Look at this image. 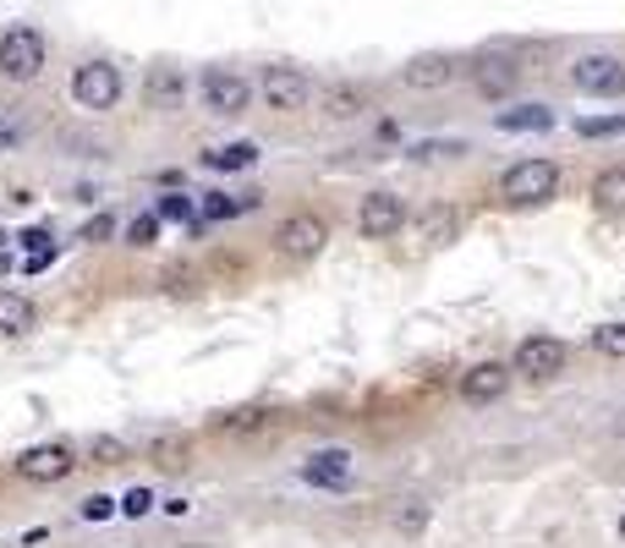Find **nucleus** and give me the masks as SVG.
Here are the masks:
<instances>
[{
	"label": "nucleus",
	"instance_id": "nucleus-1",
	"mask_svg": "<svg viewBox=\"0 0 625 548\" xmlns=\"http://www.w3.org/2000/svg\"><path fill=\"white\" fill-rule=\"evenodd\" d=\"M554 192H560V165L543 159V154L516 159V165L494 181V198H499L505 209H538V203H549Z\"/></svg>",
	"mask_w": 625,
	"mask_h": 548
},
{
	"label": "nucleus",
	"instance_id": "nucleus-2",
	"mask_svg": "<svg viewBox=\"0 0 625 548\" xmlns=\"http://www.w3.org/2000/svg\"><path fill=\"white\" fill-rule=\"evenodd\" d=\"M39 66H44V33L28 28V22L6 28V33H0V77H11V83H33Z\"/></svg>",
	"mask_w": 625,
	"mask_h": 548
},
{
	"label": "nucleus",
	"instance_id": "nucleus-3",
	"mask_svg": "<svg viewBox=\"0 0 625 548\" xmlns=\"http://www.w3.org/2000/svg\"><path fill=\"white\" fill-rule=\"evenodd\" d=\"M571 83H576V94H587V99H621L625 94V61L621 55H610V50L576 55V61H571Z\"/></svg>",
	"mask_w": 625,
	"mask_h": 548
},
{
	"label": "nucleus",
	"instance_id": "nucleus-4",
	"mask_svg": "<svg viewBox=\"0 0 625 548\" xmlns=\"http://www.w3.org/2000/svg\"><path fill=\"white\" fill-rule=\"evenodd\" d=\"M198 99H203L209 116H242L253 105V83L242 72H231V66H209L198 77Z\"/></svg>",
	"mask_w": 625,
	"mask_h": 548
},
{
	"label": "nucleus",
	"instance_id": "nucleus-5",
	"mask_svg": "<svg viewBox=\"0 0 625 548\" xmlns=\"http://www.w3.org/2000/svg\"><path fill=\"white\" fill-rule=\"evenodd\" d=\"M324 242H329V225L318 220V214H286L280 220V231H275V253L280 259H292V264H308V259H318L324 253Z\"/></svg>",
	"mask_w": 625,
	"mask_h": 548
},
{
	"label": "nucleus",
	"instance_id": "nucleus-6",
	"mask_svg": "<svg viewBox=\"0 0 625 548\" xmlns=\"http://www.w3.org/2000/svg\"><path fill=\"white\" fill-rule=\"evenodd\" d=\"M72 99H77L83 110H110V105L121 99V66H110V61H83V66L72 72Z\"/></svg>",
	"mask_w": 625,
	"mask_h": 548
},
{
	"label": "nucleus",
	"instance_id": "nucleus-7",
	"mask_svg": "<svg viewBox=\"0 0 625 548\" xmlns=\"http://www.w3.org/2000/svg\"><path fill=\"white\" fill-rule=\"evenodd\" d=\"M401 225H406V198L401 192H368L362 203H357V231L368 236V242H390V236H401Z\"/></svg>",
	"mask_w": 625,
	"mask_h": 548
},
{
	"label": "nucleus",
	"instance_id": "nucleus-8",
	"mask_svg": "<svg viewBox=\"0 0 625 548\" xmlns=\"http://www.w3.org/2000/svg\"><path fill=\"white\" fill-rule=\"evenodd\" d=\"M472 88H477L483 99H510V94L521 88V61L505 55V50H483V55L472 61Z\"/></svg>",
	"mask_w": 625,
	"mask_h": 548
},
{
	"label": "nucleus",
	"instance_id": "nucleus-9",
	"mask_svg": "<svg viewBox=\"0 0 625 548\" xmlns=\"http://www.w3.org/2000/svg\"><path fill=\"white\" fill-rule=\"evenodd\" d=\"M565 362H571V346H565L560 335H527V340L516 346V373H521V379H538V384H543V379H554Z\"/></svg>",
	"mask_w": 625,
	"mask_h": 548
},
{
	"label": "nucleus",
	"instance_id": "nucleus-10",
	"mask_svg": "<svg viewBox=\"0 0 625 548\" xmlns=\"http://www.w3.org/2000/svg\"><path fill=\"white\" fill-rule=\"evenodd\" d=\"M77 472V450L72 444H33V450H22L17 455V477H28V483H61V477H72Z\"/></svg>",
	"mask_w": 625,
	"mask_h": 548
},
{
	"label": "nucleus",
	"instance_id": "nucleus-11",
	"mask_svg": "<svg viewBox=\"0 0 625 548\" xmlns=\"http://www.w3.org/2000/svg\"><path fill=\"white\" fill-rule=\"evenodd\" d=\"M258 94H264L269 110H303L312 99V83L308 72H297V66H264L258 72Z\"/></svg>",
	"mask_w": 625,
	"mask_h": 548
},
{
	"label": "nucleus",
	"instance_id": "nucleus-12",
	"mask_svg": "<svg viewBox=\"0 0 625 548\" xmlns=\"http://www.w3.org/2000/svg\"><path fill=\"white\" fill-rule=\"evenodd\" d=\"M456 55H445V50H428V55H412L406 66H401V83L412 88V94H439V88H451L456 83Z\"/></svg>",
	"mask_w": 625,
	"mask_h": 548
},
{
	"label": "nucleus",
	"instance_id": "nucleus-13",
	"mask_svg": "<svg viewBox=\"0 0 625 548\" xmlns=\"http://www.w3.org/2000/svg\"><path fill=\"white\" fill-rule=\"evenodd\" d=\"M462 225H467V214L456 203H428L417 214V242L423 247H451V242H462Z\"/></svg>",
	"mask_w": 625,
	"mask_h": 548
},
{
	"label": "nucleus",
	"instance_id": "nucleus-14",
	"mask_svg": "<svg viewBox=\"0 0 625 548\" xmlns=\"http://www.w3.org/2000/svg\"><path fill=\"white\" fill-rule=\"evenodd\" d=\"M510 390V368L505 362H477L472 373H462V401L467 407H494Z\"/></svg>",
	"mask_w": 625,
	"mask_h": 548
},
{
	"label": "nucleus",
	"instance_id": "nucleus-15",
	"mask_svg": "<svg viewBox=\"0 0 625 548\" xmlns=\"http://www.w3.org/2000/svg\"><path fill=\"white\" fill-rule=\"evenodd\" d=\"M368 105H373L368 83H329V88H324V116H329V122H357Z\"/></svg>",
	"mask_w": 625,
	"mask_h": 548
},
{
	"label": "nucleus",
	"instance_id": "nucleus-16",
	"mask_svg": "<svg viewBox=\"0 0 625 548\" xmlns=\"http://www.w3.org/2000/svg\"><path fill=\"white\" fill-rule=\"evenodd\" d=\"M346 477H351V455L346 450H318V455L303 461V483H312V488H340Z\"/></svg>",
	"mask_w": 625,
	"mask_h": 548
},
{
	"label": "nucleus",
	"instance_id": "nucleus-17",
	"mask_svg": "<svg viewBox=\"0 0 625 548\" xmlns=\"http://www.w3.org/2000/svg\"><path fill=\"white\" fill-rule=\"evenodd\" d=\"M593 209L598 214H625V165H610V170H598L593 176Z\"/></svg>",
	"mask_w": 625,
	"mask_h": 548
},
{
	"label": "nucleus",
	"instance_id": "nucleus-18",
	"mask_svg": "<svg viewBox=\"0 0 625 548\" xmlns=\"http://www.w3.org/2000/svg\"><path fill=\"white\" fill-rule=\"evenodd\" d=\"M494 127L499 133H549L554 127V110L549 105H516V110H499Z\"/></svg>",
	"mask_w": 625,
	"mask_h": 548
},
{
	"label": "nucleus",
	"instance_id": "nucleus-19",
	"mask_svg": "<svg viewBox=\"0 0 625 548\" xmlns=\"http://www.w3.org/2000/svg\"><path fill=\"white\" fill-rule=\"evenodd\" d=\"M181 94H187V83H181L176 66H155L149 72V105L155 110H181Z\"/></svg>",
	"mask_w": 625,
	"mask_h": 548
},
{
	"label": "nucleus",
	"instance_id": "nucleus-20",
	"mask_svg": "<svg viewBox=\"0 0 625 548\" xmlns=\"http://www.w3.org/2000/svg\"><path fill=\"white\" fill-rule=\"evenodd\" d=\"M33 302L22 291H0V335H28L33 329Z\"/></svg>",
	"mask_w": 625,
	"mask_h": 548
},
{
	"label": "nucleus",
	"instance_id": "nucleus-21",
	"mask_svg": "<svg viewBox=\"0 0 625 548\" xmlns=\"http://www.w3.org/2000/svg\"><path fill=\"white\" fill-rule=\"evenodd\" d=\"M203 165L209 170H253L258 165V143H220V148L203 154Z\"/></svg>",
	"mask_w": 625,
	"mask_h": 548
},
{
	"label": "nucleus",
	"instance_id": "nucleus-22",
	"mask_svg": "<svg viewBox=\"0 0 625 548\" xmlns=\"http://www.w3.org/2000/svg\"><path fill=\"white\" fill-rule=\"evenodd\" d=\"M258 203H264V192H242V198L209 192V198H203V220H236V214H253Z\"/></svg>",
	"mask_w": 625,
	"mask_h": 548
},
{
	"label": "nucleus",
	"instance_id": "nucleus-23",
	"mask_svg": "<svg viewBox=\"0 0 625 548\" xmlns=\"http://www.w3.org/2000/svg\"><path fill=\"white\" fill-rule=\"evenodd\" d=\"M149 455H155L165 472H181V466H187V455H192V439H181V433H165V439H155V450H149Z\"/></svg>",
	"mask_w": 625,
	"mask_h": 548
},
{
	"label": "nucleus",
	"instance_id": "nucleus-24",
	"mask_svg": "<svg viewBox=\"0 0 625 548\" xmlns=\"http://www.w3.org/2000/svg\"><path fill=\"white\" fill-rule=\"evenodd\" d=\"M17 247L28 253V270H33V274L55 259V242H50V231H22V236H17Z\"/></svg>",
	"mask_w": 625,
	"mask_h": 548
},
{
	"label": "nucleus",
	"instance_id": "nucleus-25",
	"mask_svg": "<svg viewBox=\"0 0 625 548\" xmlns=\"http://www.w3.org/2000/svg\"><path fill=\"white\" fill-rule=\"evenodd\" d=\"M456 154H467V148L451 143V137H428V143H412V148H406V159H417V165H428V159H456Z\"/></svg>",
	"mask_w": 625,
	"mask_h": 548
},
{
	"label": "nucleus",
	"instance_id": "nucleus-26",
	"mask_svg": "<svg viewBox=\"0 0 625 548\" xmlns=\"http://www.w3.org/2000/svg\"><path fill=\"white\" fill-rule=\"evenodd\" d=\"M423 527H428V505H423V499H401V510H395V533L417 538Z\"/></svg>",
	"mask_w": 625,
	"mask_h": 548
},
{
	"label": "nucleus",
	"instance_id": "nucleus-27",
	"mask_svg": "<svg viewBox=\"0 0 625 548\" xmlns=\"http://www.w3.org/2000/svg\"><path fill=\"white\" fill-rule=\"evenodd\" d=\"M593 351H604V357H625V324H604V329H593Z\"/></svg>",
	"mask_w": 625,
	"mask_h": 548
},
{
	"label": "nucleus",
	"instance_id": "nucleus-28",
	"mask_svg": "<svg viewBox=\"0 0 625 548\" xmlns=\"http://www.w3.org/2000/svg\"><path fill=\"white\" fill-rule=\"evenodd\" d=\"M127 242H133V247H155L159 242V214H138V220L127 225Z\"/></svg>",
	"mask_w": 625,
	"mask_h": 548
},
{
	"label": "nucleus",
	"instance_id": "nucleus-29",
	"mask_svg": "<svg viewBox=\"0 0 625 548\" xmlns=\"http://www.w3.org/2000/svg\"><path fill=\"white\" fill-rule=\"evenodd\" d=\"M576 133H582V137H621L625 133V116H604V122H598V116H582V122H576Z\"/></svg>",
	"mask_w": 625,
	"mask_h": 548
},
{
	"label": "nucleus",
	"instance_id": "nucleus-30",
	"mask_svg": "<svg viewBox=\"0 0 625 548\" xmlns=\"http://www.w3.org/2000/svg\"><path fill=\"white\" fill-rule=\"evenodd\" d=\"M264 428V411H231L220 417V433H258Z\"/></svg>",
	"mask_w": 625,
	"mask_h": 548
},
{
	"label": "nucleus",
	"instance_id": "nucleus-31",
	"mask_svg": "<svg viewBox=\"0 0 625 548\" xmlns=\"http://www.w3.org/2000/svg\"><path fill=\"white\" fill-rule=\"evenodd\" d=\"M159 220H192V198H187V192L159 198Z\"/></svg>",
	"mask_w": 625,
	"mask_h": 548
},
{
	"label": "nucleus",
	"instance_id": "nucleus-32",
	"mask_svg": "<svg viewBox=\"0 0 625 548\" xmlns=\"http://www.w3.org/2000/svg\"><path fill=\"white\" fill-rule=\"evenodd\" d=\"M105 516H116V499L110 494H88L83 499V521H105Z\"/></svg>",
	"mask_w": 625,
	"mask_h": 548
},
{
	"label": "nucleus",
	"instance_id": "nucleus-33",
	"mask_svg": "<svg viewBox=\"0 0 625 548\" xmlns=\"http://www.w3.org/2000/svg\"><path fill=\"white\" fill-rule=\"evenodd\" d=\"M155 510V494L149 488H133L127 499H121V516H149Z\"/></svg>",
	"mask_w": 625,
	"mask_h": 548
},
{
	"label": "nucleus",
	"instance_id": "nucleus-34",
	"mask_svg": "<svg viewBox=\"0 0 625 548\" xmlns=\"http://www.w3.org/2000/svg\"><path fill=\"white\" fill-rule=\"evenodd\" d=\"M127 455V444L121 439H94V461H105V466H116Z\"/></svg>",
	"mask_w": 625,
	"mask_h": 548
},
{
	"label": "nucleus",
	"instance_id": "nucleus-35",
	"mask_svg": "<svg viewBox=\"0 0 625 548\" xmlns=\"http://www.w3.org/2000/svg\"><path fill=\"white\" fill-rule=\"evenodd\" d=\"M110 231H116V220H110V214H99V220H88V225H83V242H105Z\"/></svg>",
	"mask_w": 625,
	"mask_h": 548
},
{
	"label": "nucleus",
	"instance_id": "nucleus-36",
	"mask_svg": "<svg viewBox=\"0 0 625 548\" xmlns=\"http://www.w3.org/2000/svg\"><path fill=\"white\" fill-rule=\"evenodd\" d=\"M22 137H28V127H22L17 116H0V148H6V143H22Z\"/></svg>",
	"mask_w": 625,
	"mask_h": 548
},
{
	"label": "nucleus",
	"instance_id": "nucleus-37",
	"mask_svg": "<svg viewBox=\"0 0 625 548\" xmlns=\"http://www.w3.org/2000/svg\"><path fill=\"white\" fill-rule=\"evenodd\" d=\"M6 242H11V236H6V231H0V253H6Z\"/></svg>",
	"mask_w": 625,
	"mask_h": 548
},
{
	"label": "nucleus",
	"instance_id": "nucleus-38",
	"mask_svg": "<svg viewBox=\"0 0 625 548\" xmlns=\"http://www.w3.org/2000/svg\"><path fill=\"white\" fill-rule=\"evenodd\" d=\"M621 544H625V516H621Z\"/></svg>",
	"mask_w": 625,
	"mask_h": 548
}]
</instances>
